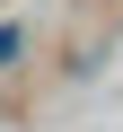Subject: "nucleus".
<instances>
[{"label": "nucleus", "instance_id": "1", "mask_svg": "<svg viewBox=\"0 0 123 132\" xmlns=\"http://www.w3.org/2000/svg\"><path fill=\"white\" fill-rule=\"evenodd\" d=\"M0 62H18V27H0Z\"/></svg>", "mask_w": 123, "mask_h": 132}]
</instances>
